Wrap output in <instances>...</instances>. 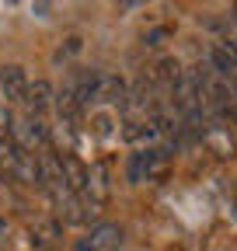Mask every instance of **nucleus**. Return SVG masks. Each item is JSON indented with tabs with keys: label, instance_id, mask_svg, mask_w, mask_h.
Listing matches in <instances>:
<instances>
[{
	"label": "nucleus",
	"instance_id": "f257e3e1",
	"mask_svg": "<svg viewBox=\"0 0 237 251\" xmlns=\"http://www.w3.org/2000/svg\"><path fill=\"white\" fill-rule=\"evenodd\" d=\"M171 164V150L164 147H140L136 153H129V164H126V178L133 185H146V181H161L164 171Z\"/></svg>",
	"mask_w": 237,
	"mask_h": 251
},
{
	"label": "nucleus",
	"instance_id": "f03ea898",
	"mask_svg": "<svg viewBox=\"0 0 237 251\" xmlns=\"http://www.w3.org/2000/svg\"><path fill=\"white\" fill-rule=\"evenodd\" d=\"M11 140L21 147V150H42L46 143H49V126L42 122V115H35V112H28V108H21V112H11Z\"/></svg>",
	"mask_w": 237,
	"mask_h": 251
},
{
	"label": "nucleus",
	"instance_id": "7ed1b4c3",
	"mask_svg": "<svg viewBox=\"0 0 237 251\" xmlns=\"http://www.w3.org/2000/svg\"><path fill=\"white\" fill-rule=\"evenodd\" d=\"M80 199H84L87 220H98L101 206H108V199H112V178H108V164L105 161H95L91 168H87V181L80 188Z\"/></svg>",
	"mask_w": 237,
	"mask_h": 251
},
{
	"label": "nucleus",
	"instance_id": "20e7f679",
	"mask_svg": "<svg viewBox=\"0 0 237 251\" xmlns=\"http://www.w3.org/2000/svg\"><path fill=\"white\" fill-rule=\"evenodd\" d=\"M122 101H126V80L108 70H91V105L122 108Z\"/></svg>",
	"mask_w": 237,
	"mask_h": 251
},
{
	"label": "nucleus",
	"instance_id": "39448f33",
	"mask_svg": "<svg viewBox=\"0 0 237 251\" xmlns=\"http://www.w3.org/2000/svg\"><path fill=\"white\" fill-rule=\"evenodd\" d=\"M122 227L118 224H95L91 227V234H84L77 244H73V251H118L122 248Z\"/></svg>",
	"mask_w": 237,
	"mask_h": 251
},
{
	"label": "nucleus",
	"instance_id": "423d86ee",
	"mask_svg": "<svg viewBox=\"0 0 237 251\" xmlns=\"http://www.w3.org/2000/svg\"><path fill=\"white\" fill-rule=\"evenodd\" d=\"M28 74L24 67H18V63H7V67H0V91H4V98L11 105H21L24 101V91H28Z\"/></svg>",
	"mask_w": 237,
	"mask_h": 251
},
{
	"label": "nucleus",
	"instance_id": "0eeeda50",
	"mask_svg": "<svg viewBox=\"0 0 237 251\" xmlns=\"http://www.w3.org/2000/svg\"><path fill=\"white\" fill-rule=\"evenodd\" d=\"M146 77H150V84H154L157 91H164V94H171V98H174V87H178V80H182V67H178L174 56H164V59L154 63V70L146 74Z\"/></svg>",
	"mask_w": 237,
	"mask_h": 251
},
{
	"label": "nucleus",
	"instance_id": "6e6552de",
	"mask_svg": "<svg viewBox=\"0 0 237 251\" xmlns=\"http://www.w3.org/2000/svg\"><path fill=\"white\" fill-rule=\"evenodd\" d=\"M52 105H56V91H52V84H49V80H32V84H28L21 108H28V112L42 115V112H49Z\"/></svg>",
	"mask_w": 237,
	"mask_h": 251
},
{
	"label": "nucleus",
	"instance_id": "1a4fd4ad",
	"mask_svg": "<svg viewBox=\"0 0 237 251\" xmlns=\"http://www.w3.org/2000/svg\"><path fill=\"white\" fill-rule=\"evenodd\" d=\"M59 227H63L59 220H35V224H32V230H28V234H32L28 241H32L35 248H56Z\"/></svg>",
	"mask_w": 237,
	"mask_h": 251
},
{
	"label": "nucleus",
	"instance_id": "9d476101",
	"mask_svg": "<svg viewBox=\"0 0 237 251\" xmlns=\"http://www.w3.org/2000/svg\"><path fill=\"white\" fill-rule=\"evenodd\" d=\"M210 67H213L216 74H223V77H234V74H237V59H234L223 46H216V49L210 52Z\"/></svg>",
	"mask_w": 237,
	"mask_h": 251
},
{
	"label": "nucleus",
	"instance_id": "9b49d317",
	"mask_svg": "<svg viewBox=\"0 0 237 251\" xmlns=\"http://www.w3.org/2000/svg\"><path fill=\"white\" fill-rule=\"evenodd\" d=\"M220 46L237 59V18H230V21L223 25V39H220Z\"/></svg>",
	"mask_w": 237,
	"mask_h": 251
},
{
	"label": "nucleus",
	"instance_id": "f8f14e48",
	"mask_svg": "<svg viewBox=\"0 0 237 251\" xmlns=\"http://www.w3.org/2000/svg\"><path fill=\"white\" fill-rule=\"evenodd\" d=\"M7 248V224H4V216H0V251Z\"/></svg>",
	"mask_w": 237,
	"mask_h": 251
},
{
	"label": "nucleus",
	"instance_id": "ddd939ff",
	"mask_svg": "<svg viewBox=\"0 0 237 251\" xmlns=\"http://www.w3.org/2000/svg\"><path fill=\"white\" fill-rule=\"evenodd\" d=\"M7 4H18V0H7Z\"/></svg>",
	"mask_w": 237,
	"mask_h": 251
}]
</instances>
